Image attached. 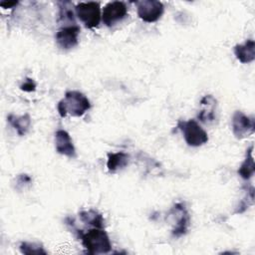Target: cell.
I'll list each match as a JSON object with an SVG mask.
<instances>
[{
	"label": "cell",
	"instance_id": "cell-15",
	"mask_svg": "<svg viewBox=\"0 0 255 255\" xmlns=\"http://www.w3.org/2000/svg\"><path fill=\"white\" fill-rule=\"evenodd\" d=\"M255 172V163L253 158V145H251L246 152V157L238 169L239 175L243 179H249Z\"/></svg>",
	"mask_w": 255,
	"mask_h": 255
},
{
	"label": "cell",
	"instance_id": "cell-6",
	"mask_svg": "<svg viewBox=\"0 0 255 255\" xmlns=\"http://www.w3.org/2000/svg\"><path fill=\"white\" fill-rule=\"evenodd\" d=\"M255 130V121L244 115L242 112H235L232 117V131L234 135L241 139L249 136Z\"/></svg>",
	"mask_w": 255,
	"mask_h": 255
},
{
	"label": "cell",
	"instance_id": "cell-3",
	"mask_svg": "<svg viewBox=\"0 0 255 255\" xmlns=\"http://www.w3.org/2000/svg\"><path fill=\"white\" fill-rule=\"evenodd\" d=\"M177 128L182 131L186 143L190 146H200L208 141L207 132L194 120L180 121Z\"/></svg>",
	"mask_w": 255,
	"mask_h": 255
},
{
	"label": "cell",
	"instance_id": "cell-8",
	"mask_svg": "<svg viewBox=\"0 0 255 255\" xmlns=\"http://www.w3.org/2000/svg\"><path fill=\"white\" fill-rule=\"evenodd\" d=\"M80 27L75 25H68L61 28L56 33V43L57 45L64 50H69L78 45L79 42Z\"/></svg>",
	"mask_w": 255,
	"mask_h": 255
},
{
	"label": "cell",
	"instance_id": "cell-14",
	"mask_svg": "<svg viewBox=\"0 0 255 255\" xmlns=\"http://www.w3.org/2000/svg\"><path fill=\"white\" fill-rule=\"evenodd\" d=\"M9 124L15 128L19 135H24L29 130L31 126V118L28 114H25L21 117L15 115H9L7 118Z\"/></svg>",
	"mask_w": 255,
	"mask_h": 255
},
{
	"label": "cell",
	"instance_id": "cell-10",
	"mask_svg": "<svg viewBox=\"0 0 255 255\" xmlns=\"http://www.w3.org/2000/svg\"><path fill=\"white\" fill-rule=\"evenodd\" d=\"M233 51L237 60L243 64L251 63L255 59V43L251 39L245 41L244 44L236 45Z\"/></svg>",
	"mask_w": 255,
	"mask_h": 255
},
{
	"label": "cell",
	"instance_id": "cell-9",
	"mask_svg": "<svg viewBox=\"0 0 255 255\" xmlns=\"http://www.w3.org/2000/svg\"><path fill=\"white\" fill-rule=\"evenodd\" d=\"M55 144L56 150L63 155L70 158L76 156V149L73 144V140L68 131L65 129H58L55 133Z\"/></svg>",
	"mask_w": 255,
	"mask_h": 255
},
{
	"label": "cell",
	"instance_id": "cell-18",
	"mask_svg": "<svg viewBox=\"0 0 255 255\" xmlns=\"http://www.w3.org/2000/svg\"><path fill=\"white\" fill-rule=\"evenodd\" d=\"M20 251L23 254H47L45 249L42 245L37 243H30V242H22L20 244Z\"/></svg>",
	"mask_w": 255,
	"mask_h": 255
},
{
	"label": "cell",
	"instance_id": "cell-7",
	"mask_svg": "<svg viewBox=\"0 0 255 255\" xmlns=\"http://www.w3.org/2000/svg\"><path fill=\"white\" fill-rule=\"evenodd\" d=\"M128 15L127 5L122 1L109 2L103 9L102 19L104 24L112 27L118 22L122 21Z\"/></svg>",
	"mask_w": 255,
	"mask_h": 255
},
{
	"label": "cell",
	"instance_id": "cell-19",
	"mask_svg": "<svg viewBox=\"0 0 255 255\" xmlns=\"http://www.w3.org/2000/svg\"><path fill=\"white\" fill-rule=\"evenodd\" d=\"M20 89L25 92H34L36 90V83L32 79L27 78L26 81L20 86Z\"/></svg>",
	"mask_w": 255,
	"mask_h": 255
},
{
	"label": "cell",
	"instance_id": "cell-1",
	"mask_svg": "<svg viewBox=\"0 0 255 255\" xmlns=\"http://www.w3.org/2000/svg\"><path fill=\"white\" fill-rule=\"evenodd\" d=\"M59 115L65 118L68 114L72 117H82L88 110L91 109L89 99L78 91H69L65 94L57 106Z\"/></svg>",
	"mask_w": 255,
	"mask_h": 255
},
{
	"label": "cell",
	"instance_id": "cell-5",
	"mask_svg": "<svg viewBox=\"0 0 255 255\" xmlns=\"http://www.w3.org/2000/svg\"><path fill=\"white\" fill-rule=\"evenodd\" d=\"M138 17L147 23L157 21L164 11V6L160 1L143 0L136 2Z\"/></svg>",
	"mask_w": 255,
	"mask_h": 255
},
{
	"label": "cell",
	"instance_id": "cell-12",
	"mask_svg": "<svg viewBox=\"0 0 255 255\" xmlns=\"http://www.w3.org/2000/svg\"><path fill=\"white\" fill-rule=\"evenodd\" d=\"M129 161V155L124 151L114 152L108 154L107 167L111 173H115L119 169L124 168Z\"/></svg>",
	"mask_w": 255,
	"mask_h": 255
},
{
	"label": "cell",
	"instance_id": "cell-17",
	"mask_svg": "<svg viewBox=\"0 0 255 255\" xmlns=\"http://www.w3.org/2000/svg\"><path fill=\"white\" fill-rule=\"evenodd\" d=\"M59 4V20L62 23H68L75 25V17L72 9V3L70 1H60Z\"/></svg>",
	"mask_w": 255,
	"mask_h": 255
},
{
	"label": "cell",
	"instance_id": "cell-13",
	"mask_svg": "<svg viewBox=\"0 0 255 255\" xmlns=\"http://www.w3.org/2000/svg\"><path fill=\"white\" fill-rule=\"evenodd\" d=\"M200 104L204 107V109H202L199 112V114L197 116L198 119L203 123L212 122L214 120V111H215V107H216V100L211 95H206L201 99Z\"/></svg>",
	"mask_w": 255,
	"mask_h": 255
},
{
	"label": "cell",
	"instance_id": "cell-20",
	"mask_svg": "<svg viewBox=\"0 0 255 255\" xmlns=\"http://www.w3.org/2000/svg\"><path fill=\"white\" fill-rule=\"evenodd\" d=\"M17 4H18L17 1H10V2L2 1V2H0V6H2L3 8H12V7L16 6Z\"/></svg>",
	"mask_w": 255,
	"mask_h": 255
},
{
	"label": "cell",
	"instance_id": "cell-11",
	"mask_svg": "<svg viewBox=\"0 0 255 255\" xmlns=\"http://www.w3.org/2000/svg\"><path fill=\"white\" fill-rule=\"evenodd\" d=\"M174 207L176 208L179 216L177 218L175 227L172 229V236L180 237L181 235H184L187 232L189 225V215L183 203L178 202L174 205Z\"/></svg>",
	"mask_w": 255,
	"mask_h": 255
},
{
	"label": "cell",
	"instance_id": "cell-4",
	"mask_svg": "<svg viewBox=\"0 0 255 255\" xmlns=\"http://www.w3.org/2000/svg\"><path fill=\"white\" fill-rule=\"evenodd\" d=\"M78 18L87 28H95L101 21V7L98 2H81L75 7Z\"/></svg>",
	"mask_w": 255,
	"mask_h": 255
},
{
	"label": "cell",
	"instance_id": "cell-16",
	"mask_svg": "<svg viewBox=\"0 0 255 255\" xmlns=\"http://www.w3.org/2000/svg\"><path fill=\"white\" fill-rule=\"evenodd\" d=\"M80 218L86 224L93 225L94 227H97V228H104L105 219L103 218L102 214L99 213L97 210H94V209L83 210L80 212Z\"/></svg>",
	"mask_w": 255,
	"mask_h": 255
},
{
	"label": "cell",
	"instance_id": "cell-2",
	"mask_svg": "<svg viewBox=\"0 0 255 255\" xmlns=\"http://www.w3.org/2000/svg\"><path fill=\"white\" fill-rule=\"evenodd\" d=\"M80 238L83 246L91 254L109 253L112 249L109 235L104 228L94 227L85 233L80 232Z\"/></svg>",
	"mask_w": 255,
	"mask_h": 255
}]
</instances>
